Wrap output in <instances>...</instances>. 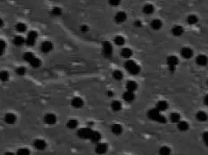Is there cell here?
I'll return each instance as SVG.
<instances>
[{"mask_svg": "<svg viewBox=\"0 0 208 155\" xmlns=\"http://www.w3.org/2000/svg\"><path fill=\"white\" fill-rule=\"evenodd\" d=\"M148 117L151 120L156 121V122H160V123H165L167 121L166 118L164 116L161 115L160 112L157 108L150 110L148 112Z\"/></svg>", "mask_w": 208, "mask_h": 155, "instance_id": "obj_1", "label": "cell"}, {"mask_svg": "<svg viewBox=\"0 0 208 155\" xmlns=\"http://www.w3.org/2000/svg\"><path fill=\"white\" fill-rule=\"evenodd\" d=\"M125 68L131 75H137L141 70L140 66L133 60H127L125 63Z\"/></svg>", "mask_w": 208, "mask_h": 155, "instance_id": "obj_2", "label": "cell"}, {"mask_svg": "<svg viewBox=\"0 0 208 155\" xmlns=\"http://www.w3.org/2000/svg\"><path fill=\"white\" fill-rule=\"evenodd\" d=\"M93 132V130L89 127H85V128H81L77 131V136L80 138L83 139H89L91 133Z\"/></svg>", "mask_w": 208, "mask_h": 155, "instance_id": "obj_3", "label": "cell"}, {"mask_svg": "<svg viewBox=\"0 0 208 155\" xmlns=\"http://www.w3.org/2000/svg\"><path fill=\"white\" fill-rule=\"evenodd\" d=\"M37 32L31 30L30 31V33L27 35V38L25 40V43L28 46H33L36 43V40L37 39Z\"/></svg>", "mask_w": 208, "mask_h": 155, "instance_id": "obj_4", "label": "cell"}, {"mask_svg": "<svg viewBox=\"0 0 208 155\" xmlns=\"http://www.w3.org/2000/svg\"><path fill=\"white\" fill-rule=\"evenodd\" d=\"M112 52H113V48L111 44L108 41H105L103 43V55L105 57H110L112 55Z\"/></svg>", "mask_w": 208, "mask_h": 155, "instance_id": "obj_5", "label": "cell"}, {"mask_svg": "<svg viewBox=\"0 0 208 155\" xmlns=\"http://www.w3.org/2000/svg\"><path fill=\"white\" fill-rule=\"evenodd\" d=\"M178 63L179 60L176 56L171 55V56H169V57L167 59V64H168V65H169V69L171 71L175 70L176 65H178Z\"/></svg>", "mask_w": 208, "mask_h": 155, "instance_id": "obj_6", "label": "cell"}, {"mask_svg": "<svg viewBox=\"0 0 208 155\" xmlns=\"http://www.w3.org/2000/svg\"><path fill=\"white\" fill-rule=\"evenodd\" d=\"M52 49H53V45H52V43L50 42V41H45V42L42 43V46H41V50H42V51L43 52V53H45V54L52 51Z\"/></svg>", "mask_w": 208, "mask_h": 155, "instance_id": "obj_7", "label": "cell"}, {"mask_svg": "<svg viewBox=\"0 0 208 155\" xmlns=\"http://www.w3.org/2000/svg\"><path fill=\"white\" fill-rule=\"evenodd\" d=\"M107 149L108 146L106 144H105V143H98V144H96L95 152L97 154H105L107 151Z\"/></svg>", "mask_w": 208, "mask_h": 155, "instance_id": "obj_8", "label": "cell"}, {"mask_svg": "<svg viewBox=\"0 0 208 155\" xmlns=\"http://www.w3.org/2000/svg\"><path fill=\"white\" fill-rule=\"evenodd\" d=\"M126 18H127V16H126V14L125 12L120 11L115 14V21L117 23H122L126 20Z\"/></svg>", "mask_w": 208, "mask_h": 155, "instance_id": "obj_9", "label": "cell"}, {"mask_svg": "<svg viewBox=\"0 0 208 155\" xmlns=\"http://www.w3.org/2000/svg\"><path fill=\"white\" fill-rule=\"evenodd\" d=\"M44 121L47 124L52 125L57 122V117L53 113H47L44 117Z\"/></svg>", "mask_w": 208, "mask_h": 155, "instance_id": "obj_10", "label": "cell"}, {"mask_svg": "<svg viewBox=\"0 0 208 155\" xmlns=\"http://www.w3.org/2000/svg\"><path fill=\"white\" fill-rule=\"evenodd\" d=\"M33 145L35 147V149L38 150H44L47 148V144L44 140L42 139H36L34 141Z\"/></svg>", "mask_w": 208, "mask_h": 155, "instance_id": "obj_11", "label": "cell"}, {"mask_svg": "<svg viewBox=\"0 0 208 155\" xmlns=\"http://www.w3.org/2000/svg\"><path fill=\"white\" fill-rule=\"evenodd\" d=\"M83 100L80 97H74L71 102V105L74 108H81L83 106Z\"/></svg>", "mask_w": 208, "mask_h": 155, "instance_id": "obj_12", "label": "cell"}, {"mask_svg": "<svg viewBox=\"0 0 208 155\" xmlns=\"http://www.w3.org/2000/svg\"><path fill=\"white\" fill-rule=\"evenodd\" d=\"M180 54L182 55V57L184 58V59H190L192 57L193 55V51L190 48H188V47H184L181 51H180Z\"/></svg>", "mask_w": 208, "mask_h": 155, "instance_id": "obj_13", "label": "cell"}, {"mask_svg": "<svg viewBox=\"0 0 208 155\" xmlns=\"http://www.w3.org/2000/svg\"><path fill=\"white\" fill-rule=\"evenodd\" d=\"M90 141L94 144H98L101 139V134L97 131H93L91 133V136H90Z\"/></svg>", "mask_w": 208, "mask_h": 155, "instance_id": "obj_14", "label": "cell"}, {"mask_svg": "<svg viewBox=\"0 0 208 155\" xmlns=\"http://www.w3.org/2000/svg\"><path fill=\"white\" fill-rule=\"evenodd\" d=\"M196 61L197 65L203 66V65H206L207 64L208 59L206 55H198V56L196 57Z\"/></svg>", "mask_w": 208, "mask_h": 155, "instance_id": "obj_15", "label": "cell"}, {"mask_svg": "<svg viewBox=\"0 0 208 155\" xmlns=\"http://www.w3.org/2000/svg\"><path fill=\"white\" fill-rule=\"evenodd\" d=\"M123 99L125 100L126 102H131L135 99L134 92H131V91H126L123 94Z\"/></svg>", "mask_w": 208, "mask_h": 155, "instance_id": "obj_16", "label": "cell"}, {"mask_svg": "<svg viewBox=\"0 0 208 155\" xmlns=\"http://www.w3.org/2000/svg\"><path fill=\"white\" fill-rule=\"evenodd\" d=\"M4 121L8 124H13L16 121V116L14 113H7L4 117Z\"/></svg>", "mask_w": 208, "mask_h": 155, "instance_id": "obj_17", "label": "cell"}, {"mask_svg": "<svg viewBox=\"0 0 208 155\" xmlns=\"http://www.w3.org/2000/svg\"><path fill=\"white\" fill-rule=\"evenodd\" d=\"M122 130H123V128H122V127L120 126V124L115 123V124H113L111 126V132H113L115 135L118 136L120 134H121L122 133Z\"/></svg>", "mask_w": 208, "mask_h": 155, "instance_id": "obj_18", "label": "cell"}, {"mask_svg": "<svg viewBox=\"0 0 208 155\" xmlns=\"http://www.w3.org/2000/svg\"><path fill=\"white\" fill-rule=\"evenodd\" d=\"M171 31H172V34L174 36H180L181 35H183V33H184V29L181 26H179V25H176V26L173 27Z\"/></svg>", "mask_w": 208, "mask_h": 155, "instance_id": "obj_19", "label": "cell"}, {"mask_svg": "<svg viewBox=\"0 0 208 155\" xmlns=\"http://www.w3.org/2000/svg\"><path fill=\"white\" fill-rule=\"evenodd\" d=\"M207 117H208L207 115V113L205 112H202V111L198 112L196 114V118L199 122H206L207 120Z\"/></svg>", "mask_w": 208, "mask_h": 155, "instance_id": "obj_20", "label": "cell"}, {"mask_svg": "<svg viewBox=\"0 0 208 155\" xmlns=\"http://www.w3.org/2000/svg\"><path fill=\"white\" fill-rule=\"evenodd\" d=\"M24 39L22 37V36H20V35H17V36H15L14 38V40H13V43H14V45L16 46H23L24 44Z\"/></svg>", "mask_w": 208, "mask_h": 155, "instance_id": "obj_21", "label": "cell"}, {"mask_svg": "<svg viewBox=\"0 0 208 155\" xmlns=\"http://www.w3.org/2000/svg\"><path fill=\"white\" fill-rule=\"evenodd\" d=\"M143 12L145 14H152L154 12V7L150 4H145L143 8Z\"/></svg>", "mask_w": 208, "mask_h": 155, "instance_id": "obj_22", "label": "cell"}, {"mask_svg": "<svg viewBox=\"0 0 208 155\" xmlns=\"http://www.w3.org/2000/svg\"><path fill=\"white\" fill-rule=\"evenodd\" d=\"M126 89H127V91L134 92L137 89V84L134 80H129L126 83Z\"/></svg>", "mask_w": 208, "mask_h": 155, "instance_id": "obj_23", "label": "cell"}, {"mask_svg": "<svg viewBox=\"0 0 208 155\" xmlns=\"http://www.w3.org/2000/svg\"><path fill=\"white\" fill-rule=\"evenodd\" d=\"M169 107V105L165 101H159L158 104H157V109L159 110V112H164L167 110V108Z\"/></svg>", "mask_w": 208, "mask_h": 155, "instance_id": "obj_24", "label": "cell"}, {"mask_svg": "<svg viewBox=\"0 0 208 155\" xmlns=\"http://www.w3.org/2000/svg\"><path fill=\"white\" fill-rule=\"evenodd\" d=\"M150 25H151V28L153 29L158 30V29H161L163 24H162V22H161L159 19H153V20H152Z\"/></svg>", "mask_w": 208, "mask_h": 155, "instance_id": "obj_25", "label": "cell"}, {"mask_svg": "<svg viewBox=\"0 0 208 155\" xmlns=\"http://www.w3.org/2000/svg\"><path fill=\"white\" fill-rule=\"evenodd\" d=\"M29 63L30 64V65H31L33 68H39V67L41 66V65H42V61H41V60L38 59V58L33 57L30 60V61Z\"/></svg>", "mask_w": 208, "mask_h": 155, "instance_id": "obj_26", "label": "cell"}, {"mask_svg": "<svg viewBox=\"0 0 208 155\" xmlns=\"http://www.w3.org/2000/svg\"><path fill=\"white\" fill-rule=\"evenodd\" d=\"M177 127L179 131H182V132H184L186 130H188L189 128V124L186 122H183V121H179L178 122V125H177Z\"/></svg>", "mask_w": 208, "mask_h": 155, "instance_id": "obj_27", "label": "cell"}, {"mask_svg": "<svg viewBox=\"0 0 208 155\" xmlns=\"http://www.w3.org/2000/svg\"><path fill=\"white\" fill-rule=\"evenodd\" d=\"M120 55L123 58H130L131 56V55H132V51L129 48H124V49L121 50Z\"/></svg>", "mask_w": 208, "mask_h": 155, "instance_id": "obj_28", "label": "cell"}, {"mask_svg": "<svg viewBox=\"0 0 208 155\" xmlns=\"http://www.w3.org/2000/svg\"><path fill=\"white\" fill-rule=\"evenodd\" d=\"M122 106H121V103L119 101H113L112 103H111V108L113 111L115 112H119L120 110L121 109Z\"/></svg>", "mask_w": 208, "mask_h": 155, "instance_id": "obj_29", "label": "cell"}, {"mask_svg": "<svg viewBox=\"0 0 208 155\" xmlns=\"http://www.w3.org/2000/svg\"><path fill=\"white\" fill-rule=\"evenodd\" d=\"M15 29L19 33H24L27 29V26L24 23H18L15 25Z\"/></svg>", "mask_w": 208, "mask_h": 155, "instance_id": "obj_30", "label": "cell"}, {"mask_svg": "<svg viewBox=\"0 0 208 155\" xmlns=\"http://www.w3.org/2000/svg\"><path fill=\"white\" fill-rule=\"evenodd\" d=\"M114 42H115V44L116 46H121L125 44V39H124L122 36L118 35V36H115V39H114Z\"/></svg>", "mask_w": 208, "mask_h": 155, "instance_id": "obj_31", "label": "cell"}, {"mask_svg": "<svg viewBox=\"0 0 208 155\" xmlns=\"http://www.w3.org/2000/svg\"><path fill=\"white\" fill-rule=\"evenodd\" d=\"M112 76L115 80H120L122 78H123V74L120 70H115V71H113L112 73Z\"/></svg>", "mask_w": 208, "mask_h": 155, "instance_id": "obj_32", "label": "cell"}, {"mask_svg": "<svg viewBox=\"0 0 208 155\" xmlns=\"http://www.w3.org/2000/svg\"><path fill=\"white\" fill-rule=\"evenodd\" d=\"M9 79V72L6 70H1L0 71V80L1 81H7Z\"/></svg>", "mask_w": 208, "mask_h": 155, "instance_id": "obj_33", "label": "cell"}, {"mask_svg": "<svg viewBox=\"0 0 208 155\" xmlns=\"http://www.w3.org/2000/svg\"><path fill=\"white\" fill-rule=\"evenodd\" d=\"M77 121L75 120V119H70V120L67 122V127L70 129H74L76 128L77 127Z\"/></svg>", "mask_w": 208, "mask_h": 155, "instance_id": "obj_34", "label": "cell"}, {"mask_svg": "<svg viewBox=\"0 0 208 155\" xmlns=\"http://www.w3.org/2000/svg\"><path fill=\"white\" fill-rule=\"evenodd\" d=\"M170 120L172 122L178 123L180 121V115L177 112H173L172 114L170 115Z\"/></svg>", "mask_w": 208, "mask_h": 155, "instance_id": "obj_35", "label": "cell"}, {"mask_svg": "<svg viewBox=\"0 0 208 155\" xmlns=\"http://www.w3.org/2000/svg\"><path fill=\"white\" fill-rule=\"evenodd\" d=\"M187 22L190 23V24H195L198 22V18L196 17V15L194 14H191L189 17L187 18Z\"/></svg>", "mask_w": 208, "mask_h": 155, "instance_id": "obj_36", "label": "cell"}, {"mask_svg": "<svg viewBox=\"0 0 208 155\" xmlns=\"http://www.w3.org/2000/svg\"><path fill=\"white\" fill-rule=\"evenodd\" d=\"M33 57H35V55L31 52H25L24 54V55H23V59H24L25 61H27V62H30V60Z\"/></svg>", "mask_w": 208, "mask_h": 155, "instance_id": "obj_37", "label": "cell"}, {"mask_svg": "<svg viewBox=\"0 0 208 155\" xmlns=\"http://www.w3.org/2000/svg\"><path fill=\"white\" fill-rule=\"evenodd\" d=\"M62 9H60L59 7H54L52 10V14L53 16H60L62 14Z\"/></svg>", "mask_w": 208, "mask_h": 155, "instance_id": "obj_38", "label": "cell"}, {"mask_svg": "<svg viewBox=\"0 0 208 155\" xmlns=\"http://www.w3.org/2000/svg\"><path fill=\"white\" fill-rule=\"evenodd\" d=\"M159 154L163 155H167L170 154V149L168 147H162L159 149Z\"/></svg>", "mask_w": 208, "mask_h": 155, "instance_id": "obj_39", "label": "cell"}, {"mask_svg": "<svg viewBox=\"0 0 208 155\" xmlns=\"http://www.w3.org/2000/svg\"><path fill=\"white\" fill-rule=\"evenodd\" d=\"M5 48H6V43L3 40H0V56L4 53Z\"/></svg>", "mask_w": 208, "mask_h": 155, "instance_id": "obj_40", "label": "cell"}, {"mask_svg": "<svg viewBox=\"0 0 208 155\" xmlns=\"http://www.w3.org/2000/svg\"><path fill=\"white\" fill-rule=\"evenodd\" d=\"M25 71H26L25 68H24V67H22V66L18 67L17 69L15 70V72H16L17 75H24V74H25Z\"/></svg>", "mask_w": 208, "mask_h": 155, "instance_id": "obj_41", "label": "cell"}, {"mask_svg": "<svg viewBox=\"0 0 208 155\" xmlns=\"http://www.w3.org/2000/svg\"><path fill=\"white\" fill-rule=\"evenodd\" d=\"M17 154L19 155H29L30 154V150H28L27 149H20L18 150Z\"/></svg>", "mask_w": 208, "mask_h": 155, "instance_id": "obj_42", "label": "cell"}, {"mask_svg": "<svg viewBox=\"0 0 208 155\" xmlns=\"http://www.w3.org/2000/svg\"><path fill=\"white\" fill-rule=\"evenodd\" d=\"M109 4H110V5L113 6V7H116V6L120 5V0H109Z\"/></svg>", "mask_w": 208, "mask_h": 155, "instance_id": "obj_43", "label": "cell"}, {"mask_svg": "<svg viewBox=\"0 0 208 155\" xmlns=\"http://www.w3.org/2000/svg\"><path fill=\"white\" fill-rule=\"evenodd\" d=\"M202 138H203L204 143L208 147V132H205L202 134Z\"/></svg>", "mask_w": 208, "mask_h": 155, "instance_id": "obj_44", "label": "cell"}, {"mask_svg": "<svg viewBox=\"0 0 208 155\" xmlns=\"http://www.w3.org/2000/svg\"><path fill=\"white\" fill-rule=\"evenodd\" d=\"M80 29H81L82 32H87V31H89V27L86 26V25H82L80 27Z\"/></svg>", "mask_w": 208, "mask_h": 155, "instance_id": "obj_45", "label": "cell"}, {"mask_svg": "<svg viewBox=\"0 0 208 155\" xmlns=\"http://www.w3.org/2000/svg\"><path fill=\"white\" fill-rule=\"evenodd\" d=\"M134 25H135L136 27H141V26H142V22L139 21V20H137V21L134 23Z\"/></svg>", "mask_w": 208, "mask_h": 155, "instance_id": "obj_46", "label": "cell"}, {"mask_svg": "<svg viewBox=\"0 0 208 155\" xmlns=\"http://www.w3.org/2000/svg\"><path fill=\"white\" fill-rule=\"evenodd\" d=\"M204 103L206 106H208V95H207L204 98Z\"/></svg>", "mask_w": 208, "mask_h": 155, "instance_id": "obj_47", "label": "cell"}, {"mask_svg": "<svg viewBox=\"0 0 208 155\" xmlns=\"http://www.w3.org/2000/svg\"><path fill=\"white\" fill-rule=\"evenodd\" d=\"M107 94H108V97H113V92H111V91H109V92H107Z\"/></svg>", "mask_w": 208, "mask_h": 155, "instance_id": "obj_48", "label": "cell"}, {"mask_svg": "<svg viewBox=\"0 0 208 155\" xmlns=\"http://www.w3.org/2000/svg\"><path fill=\"white\" fill-rule=\"evenodd\" d=\"M4 25V20L0 18V28Z\"/></svg>", "mask_w": 208, "mask_h": 155, "instance_id": "obj_49", "label": "cell"}, {"mask_svg": "<svg viewBox=\"0 0 208 155\" xmlns=\"http://www.w3.org/2000/svg\"><path fill=\"white\" fill-rule=\"evenodd\" d=\"M207 85H208V80H207Z\"/></svg>", "mask_w": 208, "mask_h": 155, "instance_id": "obj_50", "label": "cell"}]
</instances>
